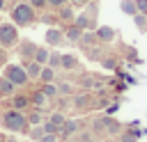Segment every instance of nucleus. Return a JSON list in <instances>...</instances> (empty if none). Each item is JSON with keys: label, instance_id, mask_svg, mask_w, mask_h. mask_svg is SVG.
<instances>
[{"label": "nucleus", "instance_id": "f257e3e1", "mask_svg": "<svg viewBox=\"0 0 147 142\" xmlns=\"http://www.w3.org/2000/svg\"><path fill=\"white\" fill-rule=\"evenodd\" d=\"M9 16H11V23H14L16 27H28V25H32L34 21H39L37 9H34L30 2H16V5L11 7V11H9Z\"/></svg>", "mask_w": 147, "mask_h": 142}, {"label": "nucleus", "instance_id": "f03ea898", "mask_svg": "<svg viewBox=\"0 0 147 142\" xmlns=\"http://www.w3.org/2000/svg\"><path fill=\"white\" fill-rule=\"evenodd\" d=\"M0 126L7 128V131H11V133H28V131H30V124H28L25 112H23V110H14V108L2 115Z\"/></svg>", "mask_w": 147, "mask_h": 142}, {"label": "nucleus", "instance_id": "7ed1b4c3", "mask_svg": "<svg viewBox=\"0 0 147 142\" xmlns=\"http://www.w3.org/2000/svg\"><path fill=\"white\" fill-rule=\"evenodd\" d=\"M11 85H16V87H23V85H28L30 82V78H28V73H25V66L23 64H5V73H2Z\"/></svg>", "mask_w": 147, "mask_h": 142}, {"label": "nucleus", "instance_id": "20e7f679", "mask_svg": "<svg viewBox=\"0 0 147 142\" xmlns=\"http://www.w3.org/2000/svg\"><path fill=\"white\" fill-rule=\"evenodd\" d=\"M18 44V27L14 23H0V46L14 48Z\"/></svg>", "mask_w": 147, "mask_h": 142}, {"label": "nucleus", "instance_id": "39448f33", "mask_svg": "<svg viewBox=\"0 0 147 142\" xmlns=\"http://www.w3.org/2000/svg\"><path fill=\"white\" fill-rule=\"evenodd\" d=\"M64 121H67V117L62 115V112H53L48 119H44V131L46 133H60L62 131V126H64Z\"/></svg>", "mask_w": 147, "mask_h": 142}, {"label": "nucleus", "instance_id": "423d86ee", "mask_svg": "<svg viewBox=\"0 0 147 142\" xmlns=\"http://www.w3.org/2000/svg\"><path fill=\"white\" fill-rule=\"evenodd\" d=\"M44 39H46V44H48V46H60V44L64 41V30H60V27L51 25V27L44 32Z\"/></svg>", "mask_w": 147, "mask_h": 142}, {"label": "nucleus", "instance_id": "0eeeda50", "mask_svg": "<svg viewBox=\"0 0 147 142\" xmlns=\"http://www.w3.org/2000/svg\"><path fill=\"white\" fill-rule=\"evenodd\" d=\"M18 50H21V57L23 60H32L34 57V50H37V44L30 41V39H18Z\"/></svg>", "mask_w": 147, "mask_h": 142}, {"label": "nucleus", "instance_id": "6e6552de", "mask_svg": "<svg viewBox=\"0 0 147 142\" xmlns=\"http://www.w3.org/2000/svg\"><path fill=\"white\" fill-rule=\"evenodd\" d=\"M23 66H25V73H28L30 80H39V73H41V66L44 64H39L37 60H25Z\"/></svg>", "mask_w": 147, "mask_h": 142}, {"label": "nucleus", "instance_id": "1a4fd4ad", "mask_svg": "<svg viewBox=\"0 0 147 142\" xmlns=\"http://www.w3.org/2000/svg\"><path fill=\"white\" fill-rule=\"evenodd\" d=\"M94 34H96V39H99V41H103V44H108V41H113V39H115V30H113L110 25H101V27H96V30H94Z\"/></svg>", "mask_w": 147, "mask_h": 142}, {"label": "nucleus", "instance_id": "9d476101", "mask_svg": "<svg viewBox=\"0 0 147 142\" xmlns=\"http://www.w3.org/2000/svg\"><path fill=\"white\" fill-rule=\"evenodd\" d=\"M78 66V57L71 55V53H64L62 60H60V69H67V71H74Z\"/></svg>", "mask_w": 147, "mask_h": 142}, {"label": "nucleus", "instance_id": "9b49d317", "mask_svg": "<svg viewBox=\"0 0 147 142\" xmlns=\"http://www.w3.org/2000/svg\"><path fill=\"white\" fill-rule=\"evenodd\" d=\"M30 105V96H25V94H14L11 96V108L14 110H25Z\"/></svg>", "mask_w": 147, "mask_h": 142}, {"label": "nucleus", "instance_id": "f8f14e48", "mask_svg": "<svg viewBox=\"0 0 147 142\" xmlns=\"http://www.w3.org/2000/svg\"><path fill=\"white\" fill-rule=\"evenodd\" d=\"M16 94V85H11L5 76L0 78V98H5V96H14Z\"/></svg>", "mask_w": 147, "mask_h": 142}, {"label": "nucleus", "instance_id": "ddd939ff", "mask_svg": "<svg viewBox=\"0 0 147 142\" xmlns=\"http://www.w3.org/2000/svg\"><path fill=\"white\" fill-rule=\"evenodd\" d=\"M74 18H76V14H74V9H71L69 5H64V7H60V9H57V21L74 23Z\"/></svg>", "mask_w": 147, "mask_h": 142}, {"label": "nucleus", "instance_id": "4468645a", "mask_svg": "<svg viewBox=\"0 0 147 142\" xmlns=\"http://www.w3.org/2000/svg\"><path fill=\"white\" fill-rule=\"evenodd\" d=\"M83 32H85V30H80L78 25H74V23H71V25L64 30V39H69V41H80Z\"/></svg>", "mask_w": 147, "mask_h": 142}, {"label": "nucleus", "instance_id": "2eb2a0df", "mask_svg": "<svg viewBox=\"0 0 147 142\" xmlns=\"http://www.w3.org/2000/svg\"><path fill=\"white\" fill-rule=\"evenodd\" d=\"M101 121H103V128H106L108 133H113V135L122 131V126H119V121H117V119H113V117H103Z\"/></svg>", "mask_w": 147, "mask_h": 142}, {"label": "nucleus", "instance_id": "dca6fc26", "mask_svg": "<svg viewBox=\"0 0 147 142\" xmlns=\"http://www.w3.org/2000/svg\"><path fill=\"white\" fill-rule=\"evenodd\" d=\"M76 131H78V121L67 119V121H64V126H62V131H60V135H62V137H71Z\"/></svg>", "mask_w": 147, "mask_h": 142}, {"label": "nucleus", "instance_id": "f3484780", "mask_svg": "<svg viewBox=\"0 0 147 142\" xmlns=\"http://www.w3.org/2000/svg\"><path fill=\"white\" fill-rule=\"evenodd\" d=\"M39 80H41V82H53V80H55V69L48 66V64H44V66H41V73H39Z\"/></svg>", "mask_w": 147, "mask_h": 142}, {"label": "nucleus", "instance_id": "a211bd4d", "mask_svg": "<svg viewBox=\"0 0 147 142\" xmlns=\"http://www.w3.org/2000/svg\"><path fill=\"white\" fill-rule=\"evenodd\" d=\"M30 103H32L34 108H44V105L48 103V96H46V94H44V92L39 89V92H34V94L30 96Z\"/></svg>", "mask_w": 147, "mask_h": 142}, {"label": "nucleus", "instance_id": "6ab92c4d", "mask_svg": "<svg viewBox=\"0 0 147 142\" xmlns=\"http://www.w3.org/2000/svg\"><path fill=\"white\" fill-rule=\"evenodd\" d=\"M25 117H28V124H30V126H39V124H44V115H41V108H37V110L28 112Z\"/></svg>", "mask_w": 147, "mask_h": 142}, {"label": "nucleus", "instance_id": "aec40b11", "mask_svg": "<svg viewBox=\"0 0 147 142\" xmlns=\"http://www.w3.org/2000/svg\"><path fill=\"white\" fill-rule=\"evenodd\" d=\"M119 9L126 14V16H133V14H138V7H136V0H122L119 2Z\"/></svg>", "mask_w": 147, "mask_h": 142}, {"label": "nucleus", "instance_id": "412c9836", "mask_svg": "<svg viewBox=\"0 0 147 142\" xmlns=\"http://www.w3.org/2000/svg\"><path fill=\"white\" fill-rule=\"evenodd\" d=\"M48 55H51V50H48V48L37 46V50H34V57H32V60H37L39 64H46V62H48Z\"/></svg>", "mask_w": 147, "mask_h": 142}, {"label": "nucleus", "instance_id": "4be33fe9", "mask_svg": "<svg viewBox=\"0 0 147 142\" xmlns=\"http://www.w3.org/2000/svg\"><path fill=\"white\" fill-rule=\"evenodd\" d=\"M133 23H136V27H138V30L147 32V14H142V11L133 14Z\"/></svg>", "mask_w": 147, "mask_h": 142}, {"label": "nucleus", "instance_id": "5701e85b", "mask_svg": "<svg viewBox=\"0 0 147 142\" xmlns=\"http://www.w3.org/2000/svg\"><path fill=\"white\" fill-rule=\"evenodd\" d=\"M41 92H44L48 98H55V96H57V85H53V82H44Z\"/></svg>", "mask_w": 147, "mask_h": 142}, {"label": "nucleus", "instance_id": "b1692460", "mask_svg": "<svg viewBox=\"0 0 147 142\" xmlns=\"http://www.w3.org/2000/svg\"><path fill=\"white\" fill-rule=\"evenodd\" d=\"M60 60H62V55L60 53H55V50H51V55H48V66H53V69H60Z\"/></svg>", "mask_w": 147, "mask_h": 142}, {"label": "nucleus", "instance_id": "393cba45", "mask_svg": "<svg viewBox=\"0 0 147 142\" xmlns=\"http://www.w3.org/2000/svg\"><path fill=\"white\" fill-rule=\"evenodd\" d=\"M44 133H46V131H44V126H41V124H39V126H32V131H30V137H32V140H37V142H39V137H41V135H44Z\"/></svg>", "mask_w": 147, "mask_h": 142}, {"label": "nucleus", "instance_id": "a878e982", "mask_svg": "<svg viewBox=\"0 0 147 142\" xmlns=\"http://www.w3.org/2000/svg\"><path fill=\"white\" fill-rule=\"evenodd\" d=\"M28 2H30L37 11H41V9H46V7H48V0H28Z\"/></svg>", "mask_w": 147, "mask_h": 142}, {"label": "nucleus", "instance_id": "bb28decb", "mask_svg": "<svg viewBox=\"0 0 147 142\" xmlns=\"http://www.w3.org/2000/svg\"><path fill=\"white\" fill-rule=\"evenodd\" d=\"M39 142H57V133H44L39 137Z\"/></svg>", "mask_w": 147, "mask_h": 142}, {"label": "nucleus", "instance_id": "cd10ccee", "mask_svg": "<svg viewBox=\"0 0 147 142\" xmlns=\"http://www.w3.org/2000/svg\"><path fill=\"white\" fill-rule=\"evenodd\" d=\"M87 101H90V96H87V94L76 96V108H85V105H87Z\"/></svg>", "mask_w": 147, "mask_h": 142}, {"label": "nucleus", "instance_id": "c85d7f7f", "mask_svg": "<svg viewBox=\"0 0 147 142\" xmlns=\"http://www.w3.org/2000/svg\"><path fill=\"white\" fill-rule=\"evenodd\" d=\"M69 92H71V85L69 82H60L57 85V94H69Z\"/></svg>", "mask_w": 147, "mask_h": 142}, {"label": "nucleus", "instance_id": "c756f323", "mask_svg": "<svg viewBox=\"0 0 147 142\" xmlns=\"http://www.w3.org/2000/svg\"><path fill=\"white\" fill-rule=\"evenodd\" d=\"M69 0H48V7H53V9H60V7H64Z\"/></svg>", "mask_w": 147, "mask_h": 142}, {"label": "nucleus", "instance_id": "7c9ffc66", "mask_svg": "<svg viewBox=\"0 0 147 142\" xmlns=\"http://www.w3.org/2000/svg\"><path fill=\"white\" fill-rule=\"evenodd\" d=\"M136 7H138V11H147V0H136Z\"/></svg>", "mask_w": 147, "mask_h": 142}, {"label": "nucleus", "instance_id": "2f4dec72", "mask_svg": "<svg viewBox=\"0 0 147 142\" xmlns=\"http://www.w3.org/2000/svg\"><path fill=\"white\" fill-rule=\"evenodd\" d=\"M5 64H7V48L0 46V66H5Z\"/></svg>", "mask_w": 147, "mask_h": 142}, {"label": "nucleus", "instance_id": "473e14b6", "mask_svg": "<svg viewBox=\"0 0 147 142\" xmlns=\"http://www.w3.org/2000/svg\"><path fill=\"white\" fill-rule=\"evenodd\" d=\"M80 142H94V137L90 133H80Z\"/></svg>", "mask_w": 147, "mask_h": 142}, {"label": "nucleus", "instance_id": "72a5a7b5", "mask_svg": "<svg viewBox=\"0 0 147 142\" xmlns=\"http://www.w3.org/2000/svg\"><path fill=\"white\" fill-rule=\"evenodd\" d=\"M41 21H44V23H51V25H53V23H55V21H57V16H44V18H41Z\"/></svg>", "mask_w": 147, "mask_h": 142}, {"label": "nucleus", "instance_id": "f704fd0d", "mask_svg": "<svg viewBox=\"0 0 147 142\" xmlns=\"http://www.w3.org/2000/svg\"><path fill=\"white\" fill-rule=\"evenodd\" d=\"M103 66H106V69H113V66H115V60H103Z\"/></svg>", "mask_w": 147, "mask_h": 142}, {"label": "nucleus", "instance_id": "c9c22d12", "mask_svg": "<svg viewBox=\"0 0 147 142\" xmlns=\"http://www.w3.org/2000/svg\"><path fill=\"white\" fill-rule=\"evenodd\" d=\"M69 2H74V5H78V7H83V5H87L90 0H69Z\"/></svg>", "mask_w": 147, "mask_h": 142}, {"label": "nucleus", "instance_id": "e433bc0d", "mask_svg": "<svg viewBox=\"0 0 147 142\" xmlns=\"http://www.w3.org/2000/svg\"><path fill=\"white\" fill-rule=\"evenodd\" d=\"M5 7H7V0H0V11H2Z\"/></svg>", "mask_w": 147, "mask_h": 142}, {"label": "nucleus", "instance_id": "4c0bfd02", "mask_svg": "<svg viewBox=\"0 0 147 142\" xmlns=\"http://www.w3.org/2000/svg\"><path fill=\"white\" fill-rule=\"evenodd\" d=\"M0 142H7V140H5V137H2V135H0Z\"/></svg>", "mask_w": 147, "mask_h": 142}]
</instances>
